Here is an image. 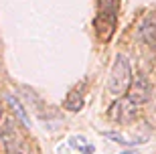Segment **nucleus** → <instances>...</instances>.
I'll return each instance as SVG.
<instances>
[{
  "label": "nucleus",
  "instance_id": "1",
  "mask_svg": "<svg viewBox=\"0 0 156 154\" xmlns=\"http://www.w3.org/2000/svg\"><path fill=\"white\" fill-rule=\"evenodd\" d=\"M132 69H130V63L124 55H118L116 61H114V67L110 71V81H108V89L114 95H124L126 91H130V85H132Z\"/></svg>",
  "mask_w": 156,
  "mask_h": 154
},
{
  "label": "nucleus",
  "instance_id": "2",
  "mask_svg": "<svg viewBox=\"0 0 156 154\" xmlns=\"http://www.w3.org/2000/svg\"><path fill=\"white\" fill-rule=\"evenodd\" d=\"M118 4H120V0H99V16L95 20V29L104 41H108L114 33Z\"/></svg>",
  "mask_w": 156,
  "mask_h": 154
},
{
  "label": "nucleus",
  "instance_id": "3",
  "mask_svg": "<svg viewBox=\"0 0 156 154\" xmlns=\"http://www.w3.org/2000/svg\"><path fill=\"white\" fill-rule=\"evenodd\" d=\"M2 142H4L6 154H23L24 152V138L18 132V128L12 124L10 120L4 124L2 130Z\"/></svg>",
  "mask_w": 156,
  "mask_h": 154
},
{
  "label": "nucleus",
  "instance_id": "4",
  "mask_svg": "<svg viewBox=\"0 0 156 154\" xmlns=\"http://www.w3.org/2000/svg\"><path fill=\"white\" fill-rule=\"evenodd\" d=\"M150 83L146 79L144 75H136V79L132 81V85H130V91H128V99L134 103V106H142L150 99Z\"/></svg>",
  "mask_w": 156,
  "mask_h": 154
},
{
  "label": "nucleus",
  "instance_id": "5",
  "mask_svg": "<svg viewBox=\"0 0 156 154\" xmlns=\"http://www.w3.org/2000/svg\"><path fill=\"white\" fill-rule=\"evenodd\" d=\"M136 108H138V106H134L130 99H120V102H116L114 106H112L110 118L114 122H120V124L130 122L134 116H136Z\"/></svg>",
  "mask_w": 156,
  "mask_h": 154
},
{
  "label": "nucleus",
  "instance_id": "6",
  "mask_svg": "<svg viewBox=\"0 0 156 154\" xmlns=\"http://www.w3.org/2000/svg\"><path fill=\"white\" fill-rule=\"evenodd\" d=\"M140 34L148 47H152L156 51V14H148L144 18V23L140 27Z\"/></svg>",
  "mask_w": 156,
  "mask_h": 154
},
{
  "label": "nucleus",
  "instance_id": "7",
  "mask_svg": "<svg viewBox=\"0 0 156 154\" xmlns=\"http://www.w3.org/2000/svg\"><path fill=\"white\" fill-rule=\"evenodd\" d=\"M65 108L71 109V112H79V109L83 108V95H81V85L69 93L67 102H65Z\"/></svg>",
  "mask_w": 156,
  "mask_h": 154
},
{
  "label": "nucleus",
  "instance_id": "8",
  "mask_svg": "<svg viewBox=\"0 0 156 154\" xmlns=\"http://www.w3.org/2000/svg\"><path fill=\"white\" fill-rule=\"evenodd\" d=\"M8 103L12 106V109H14V114L18 116V120L24 124V128H30V120H29V116H27V112H24V108L20 106V102H18L16 97H12L8 95Z\"/></svg>",
  "mask_w": 156,
  "mask_h": 154
},
{
  "label": "nucleus",
  "instance_id": "9",
  "mask_svg": "<svg viewBox=\"0 0 156 154\" xmlns=\"http://www.w3.org/2000/svg\"><path fill=\"white\" fill-rule=\"evenodd\" d=\"M105 138H112V140H116L118 144H124V146H132V144H138L136 140H128L124 134H116V132H105Z\"/></svg>",
  "mask_w": 156,
  "mask_h": 154
},
{
  "label": "nucleus",
  "instance_id": "10",
  "mask_svg": "<svg viewBox=\"0 0 156 154\" xmlns=\"http://www.w3.org/2000/svg\"><path fill=\"white\" fill-rule=\"evenodd\" d=\"M0 120H2V106H0Z\"/></svg>",
  "mask_w": 156,
  "mask_h": 154
},
{
  "label": "nucleus",
  "instance_id": "11",
  "mask_svg": "<svg viewBox=\"0 0 156 154\" xmlns=\"http://www.w3.org/2000/svg\"><path fill=\"white\" fill-rule=\"evenodd\" d=\"M122 154H134V152H122Z\"/></svg>",
  "mask_w": 156,
  "mask_h": 154
}]
</instances>
